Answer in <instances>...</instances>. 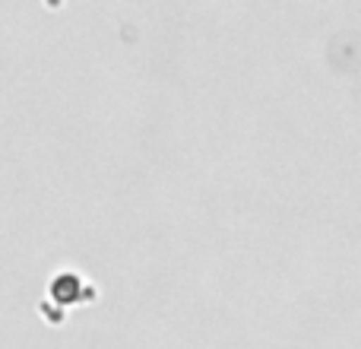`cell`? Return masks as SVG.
<instances>
[{"label":"cell","instance_id":"obj_1","mask_svg":"<svg viewBox=\"0 0 361 349\" xmlns=\"http://www.w3.org/2000/svg\"><path fill=\"white\" fill-rule=\"evenodd\" d=\"M95 289L86 286V280H82L80 273H57L54 280H51V299L61 302V305H76V302L82 299H92Z\"/></svg>","mask_w":361,"mask_h":349}]
</instances>
